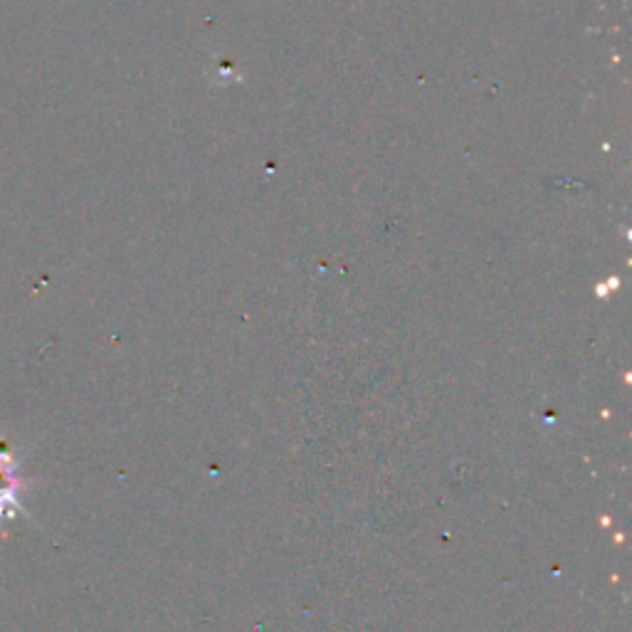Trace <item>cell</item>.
Returning <instances> with one entry per match:
<instances>
[{
    "label": "cell",
    "mask_w": 632,
    "mask_h": 632,
    "mask_svg": "<svg viewBox=\"0 0 632 632\" xmlns=\"http://www.w3.org/2000/svg\"><path fill=\"white\" fill-rule=\"evenodd\" d=\"M21 484L15 463H0V519L13 517V511L21 509V502H17Z\"/></svg>",
    "instance_id": "1"
},
{
    "label": "cell",
    "mask_w": 632,
    "mask_h": 632,
    "mask_svg": "<svg viewBox=\"0 0 632 632\" xmlns=\"http://www.w3.org/2000/svg\"><path fill=\"white\" fill-rule=\"evenodd\" d=\"M0 463H13V450L5 440H0Z\"/></svg>",
    "instance_id": "2"
}]
</instances>
